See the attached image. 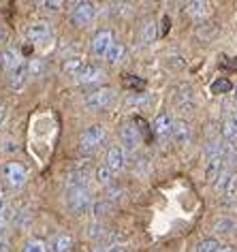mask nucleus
<instances>
[{"label":"nucleus","mask_w":237,"mask_h":252,"mask_svg":"<svg viewBox=\"0 0 237 252\" xmlns=\"http://www.w3.org/2000/svg\"><path fill=\"white\" fill-rule=\"evenodd\" d=\"M66 207L73 214L82 216L88 210H92V197L88 192V188H73V190H66Z\"/></svg>","instance_id":"f257e3e1"},{"label":"nucleus","mask_w":237,"mask_h":252,"mask_svg":"<svg viewBox=\"0 0 237 252\" xmlns=\"http://www.w3.org/2000/svg\"><path fill=\"white\" fill-rule=\"evenodd\" d=\"M105 139H107V130H105L103 124H92L88 126V128L82 133V139H79V143H82V150L84 152H94L96 148H101Z\"/></svg>","instance_id":"f03ea898"},{"label":"nucleus","mask_w":237,"mask_h":252,"mask_svg":"<svg viewBox=\"0 0 237 252\" xmlns=\"http://www.w3.org/2000/svg\"><path fill=\"white\" fill-rule=\"evenodd\" d=\"M2 180L9 188H22L28 180V169L22 162H7L2 165Z\"/></svg>","instance_id":"7ed1b4c3"},{"label":"nucleus","mask_w":237,"mask_h":252,"mask_svg":"<svg viewBox=\"0 0 237 252\" xmlns=\"http://www.w3.org/2000/svg\"><path fill=\"white\" fill-rule=\"evenodd\" d=\"M114 96H116L114 88H101V90L90 92L88 96L84 98V107L90 109V111H101V109H105V107H109Z\"/></svg>","instance_id":"20e7f679"},{"label":"nucleus","mask_w":237,"mask_h":252,"mask_svg":"<svg viewBox=\"0 0 237 252\" xmlns=\"http://www.w3.org/2000/svg\"><path fill=\"white\" fill-rule=\"evenodd\" d=\"M216 190L222 194L224 201L235 199V194H237V171H233V169L222 171L220 178L216 180Z\"/></svg>","instance_id":"39448f33"},{"label":"nucleus","mask_w":237,"mask_h":252,"mask_svg":"<svg viewBox=\"0 0 237 252\" xmlns=\"http://www.w3.org/2000/svg\"><path fill=\"white\" fill-rule=\"evenodd\" d=\"M94 15H96V4H92V2H77L73 7V11H71V22L75 24V26L84 28V26H88V24L94 20Z\"/></svg>","instance_id":"423d86ee"},{"label":"nucleus","mask_w":237,"mask_h":252,"mask_svg":"<svg viewBox=\"0 0 237 252\" xmlns=\"http://www.w3.org/2000/svg\"><path fill=\"white\" fill-rule=\"evenodd\" d=\"M114 43L116 41H114V32H111V30H98V32L92 36L90 49H92V54L94 56H98V58H105Z\"/></svg>","instance_id":"0eeeda50"},{"label":"nucleus","mask_w":237,"mask_h":252,"mask_svg":"<svg viewBox=\"0 0 237 252\" xmlns=\"http://www.w3.org/2000/svg\"><path fill=\"white\" fill-rule=\"evenodd\" d=\"M120 141H122V150L124 152H135L139 146V130L135 128V124H122L120 126Z\"/></svg>","instance_id":"6e6552de"},{"label":"nucleus","mask_w":237,"mask_h":252,"mask_svg":"<svg viewBox=\"0 0 237 252\" xmlns=\"http://www.w3.org/2000/svg\"><path fill=\"white\" fill-rule=\"evenodd\" d=\"M26 36H28V41H32V43H45L52 39V26H49L47 22H34L28 26Z\"/></svg>","instance_id":"1a4fd4ad"},{"label":"nucleus","mask_w":237,"mask_h":252,"mask_svg":"<svg viewBox=\"0 0 237 252\" xmlns=\"http://www.w3.org/2000/svg\"><path fill=\"white\" fill-rule=\"evenodd\" d=\"M173 124H176V120L171 118V113L160 111L158 116H156V120H154V130H156V135H158L160 139H167V137H171Z\"/></svg>","instance_id":"9d476101"},{"label":"nucleus","mask_w":237,"mask_h":252,"mask_svg":"<svg viewBox=\"0 0 237 252\" xmlns=\"http://www.w3.org/2000/svg\"><path fill=\"white\" fill-rule=\"evenodd\" d=\"M24 62H22V54H20V49H15V47H7L2 54H0V66L4 68L7 73L11 71H15L17 66H22Z\"/></svg>","instance_id":"9b49d317"},{"label":"nucleus","mask_w":237,"mask_h":252,"mask_svg":"<svg viewBox=\"0 0 237 252\" xmlns=\"http://www.w3.org/2000/svg\"><path fill=\"white\" fill-rule=\"evenodd\" d=\"M105 162L111 171H120L124 169V162H126V152L122 150V146H111L107 150V156H105Z\"/></svg>","instance_id":"f8f14e48"},{"label":"nucleus","mask_w":237,"mask_h":252,"mask_svg":"<svg viewBox=\"0 0 237 252\" xmlns=\"http://www.w3.org/2000/svg\"><path fill=\"white\" fill-rule=\"evenodd\" d=\"M103 71H101V66H96V64H86L82 68V73L77 75V81L79 84H84V86H90V84H96V81H101L103 79Z\"/></svg>","instance_id":"ddd939ff"},{"label":"nucleus","mask_w":237,"mask_h":252,"mask_svg":"<svg viewBox=\"0 0 237 252\" xmlns=\"http://www.w3.org/2000/svg\"><path fill=\"white\" fill-rule=\"evenodd\" d=\"M171 139L176 141L178 146H186V143L190 141V124L184 122V120H176V124H173Z\"/></svg>","instance_id":"4468645a"},{"label":"nucleus","mask_w":237,"mask_h":252,"mask_svg":"<svg viewBox=\"0 0 237 252\" xmlns=\"http://www.w3.org/2000/svg\"><path fill=\"white\" fill-rule=\"evenodd\" d=\"M86 182H88V171H86V169H71V171L66 173V190L86 188Z\"/></svg>","instance_id":"2eb2a0df"},{"label":"nucleus","mask_w":237,"mask_h":252,"mask_svg":"<svg viewBox=\"0 0 237 252\" xmlns=\"http://www.w3.org/2000/svg\"><path fill=\"white\" fill-rule=\"evenodd\" d=\"M73 237L66 235V233H60V235H56L52 242H49V252H71L73 250Z\"/></svg>","instance_id":"dca6fc26"},{"label":"nucleus","mask_w":237,"mask_h":252,"mask_svg":"<svg viewBox=\"0 0 237 252\" xmlns=\"http://www.w3.org/2000/svg\"><path fill=\"white\" fill-rule=\"evenodd\" d=\"M211 231H214L216 235H233V233L237 231V220L229 218V216H222V218H218L214 222Z\"/></svg>","instance_id":"f3484780"},{"label":"nucleus","mask_w":237,"mask_h":252,"mask_svg":"<svg viewBox=\"0 0 237 252\" xmlns=\"http://www.w3.org/2000/svg\"><path fill=\"white\" fill-rule=\"evenodd\" d=\"M186 13H188L190 17H197V20H203V17L209 13V4L201 2V0H197V2H188L186 4Z\"/></svg>","instance_id":"a211bd4d"},{"label":"nucleus","mask_w":237,"mask_h":252,"mask_svg":"<svg viewBox=\"0 0 237 252\" xmlns=\"http://www.w3.org/2000/svg\"><path fill=\"white\" fill-rule=\"evenodd\" d=\"M84 60L82 58H68L62 62V73H66V75H71V77H77L79 73H82V68H84Z\"/></svg>","instance_id":"6ab92c4d"},{"label":"nucleus","mask_w":237,"mask_h":252,"mask_svg":"<svg viewBox=\"0 0 237 252\" xmlns=\"http://www.w3.org/2000/svg\"><path fill=\"white\" fill-rule=\"evenodd\" d=\"M124 56H126V47H124V43H114L105 58H107V62H111V64H118V62L124 60Z\"/></svg>","instance_id":"aec40b11"},{"label":"nucleus","mask_w":237,"mask_h":252,"mask_svg":"<svg viewBox=\"0 0 237 252\" xmlns=\"http://www.w3.org/2000/svg\"><path fill=\"white\" fill-rule=\"evenodd\" d=\"M26 75H28V66H26V64L17 66L15 71L9 73V86H11V88H20V86L24 84V79H26Z\"/></svg>","instance_id":"412c9836"},{"label":"nucleus","mask_w":237,"mask_h":252,"mask_svg":"<svg viewBox=\"0 0 237 252\" xmlns=\"http://www.w3.org/2000/svg\"><path fill=\"white\" fill-rule=\"evenodd\" d=\"M222 137L227 141H231V139H235V137H237V120H235V116L227 118L222 122Z\"/></svg>","instance_id":"4be33fe9"},{"label":"nucleus","mask_w":237,"mask_h":252,"mask_svg":"<svg viewBox=\"0 0 237 252\" xmlns=\"http://www.w3.org/2000/svg\"><path fill=\"white\" fill-rule=\"evenodd\" d=\"M156 39V24L154 22H146L141 28V43L143 45H149Z\"/></svg>","instance_id":"5701e85b"},{"label":"nucleus","mask_w":237,"mask_h":252,"mask_svg":"<svg viewBox=\"0 0 237 252\" xmlns=\"http://www.w3.org/2000/svg\"><path fill=\"white\" fill-rule=\"evenodd\" d=\"M222 246H220V242L218 239H214V237H207V239H201V242L197 244V250L195 252H218Z\"/></svg>","instance_id":"b1692460"},{"label":"nucleus","mask_w":237,"mask_h":252,"mask_svg":"<svg viewBox=\"0 0 237 252\" xmlns=\"http://www.w3.org/2000/svg\"><path fill=\"white\" fill-rule=\"evenodd\" d=\"M47 250H49L47 244L43 242V239H36V237L28 239V242L24 244V248H22V252H47Z\"/></svg>","instance_id":"393cba45"},{"label":"nucleus","mask_w":237,"mask_h":252,"mask_svg":"<svg viewBox=\"0 0 237 252\" xmlns=\"http://www.w3.org/2000/svg\"><path fill=\"white\" fill-rule=\"evenodd\" d=\"M111 180H114V171H111L107 165H103V167L96 169V182H98L101 186H109Z\"/></svg>","instance_id":"a878e982"},{"label":"nucleus","mask_w":237,"mask_h":252,"mask_svg":"<svg viewBox=\"0 0 237 252\" xmlns=\"http://www.w3.org/2000/svg\"><path fill=\"white\" fill-rule=\"evenodd\" d=\"M126 103L130 107H146V105L152 103V96H149V94H130L126 98Z\"/></svg>","instance_id":"bb28decb"},{"label":"nucleus","mask_w":237,"mask_h":252,"mask_svg":"<svg viewBox=\"0 0 237 252\" xmlns=\"http://www.w3.org/2000/svg\"><path fill=\"white\" fill-rule=\"evenodd\" d=\"M111 210H114V205L109 203V199H103V201L92 203V212H94L96 216H105V214H109Z\"/></svg>","instance_id":"cd10ccee"},{"label":"nucleus","mask_w":237,"mask_h":252,"mask_svg":"<svg viewBox=\"0 0 237 252\" xmlns=\"http://www.w3.org/2000/svg\"><path fill=\"white\" fill-rule=\"evenodd\" d=\"M176 100H178L179 107H184V105L192 107V100H195V96H192V90H190V88H182V90H179V94L176 96Z\"/></svg>","instance_id":"c85d7f7f"},{"label":"nucleus","mask_w":237,"mask_h":252,"mask_svg":"<svg viewBox=\"0 0 237 252\" xmlns=\"http://www.w3.org/2000/svg\"><path fill=\"white\" fill-rule=\"evenodd\" d=\"M231 90H233V86H231L229 79H218V81L211 84V92H214V94H227Z\"/></svg>","instance_id":"c756f323"},{"label":"nucleus","mask_w":237,"mask_h":252,"mask_svg":"<svg viewBox=\"0 0 237 252\" xmlns=\"http://www.w3.org/2000/svg\"><path fill=\"white\" fill-rule=\"evenodd\" d=\"M105 231H107V226H105L103 222H92V224L88 226V237H92V239H101V237L105 235Z\"/></svg>","instance_id":"7c9ffc66"},{"label":"nucleus","mask_w":237,"mask_h":252,"mask_svg":"<svg viewBox=\"0 0 237 252\" xmlns=\"http://www.w3.org/2000/svg\"><path fill=\"white\" fill-rule=\"evenodd\" d=\"M43 62L41 60H30L28 62V75L30 77H41V73H43Z\"/></svg>","instance_id":"2f4dec72"},{"label":"nucleus","mask_w":237,"mask_h":252,"mask_svg":"<svg viewBox=\"0 0 237 252\" xmlns=\"http://www.w3.org/2000/svg\"><path fill=\"white\" fill-rule=\"evenodd\" d=\"M11 220H13V212H11V207L7 212H2L0 214V235H2V231L7 229V226L11 224Z\"/></svg>","instance_id":"473e14b6"},{"label":"nucleus","mask_w":237,"mask_h":252,"mask_svg":"<svg viewBox=\"0 0 237 252\" xmlns=\"http://www.w3.org/2000/svg\"><path fill=\"white\" fill-rule=\"evenodd\" d=\"M43 7H45L47 11H60L62 2H60V0H52V2H43Z\"/></svg>","instance_id":"72a5a7b5"},{"label":"nucleus","mask_w":237,"mask_h":252,"mask_svg":"<svg viewBox=\"0 0 237 252\" xmlns=\"http://www.w3.org/2000/svg\"><path fill=\"white\" fill-rule=\"evenodd\" d=\"M9 239H7V235H0V252H9Z\"/></svg>","instance_id":"f704fd0d"},{"label":"nucleus","mask_w":237,"mask_h":252,"mask_svg":"<svg viewBox=\"0 0 237 252\" xmlns=\"http://www.w3.org/2000/svg\"><path fill=\"white\" fill-rule=\"evenodd\" d=\"M107 252H126V248H124L122 244H111L107 248Z\"/></svg>","instance_id":"c9c22d12"},{"label":"nucleus","mask_w":237,"mask_h":252,"mask_svg":"<svg viewBox=\"0 0 237 252\" xmlns=\"http://www.w3.org/2000/svg\"><path fill=\"white\" fill-rule=\"evenodd\" d=\"M2 150H4V152H15V150H17V143H13V141H4V146H2Z\"/></svg>","instance_id":"e433bc0d"},{"label":"nucleus","mask_w":237,"mask_h":252,"mask_svg":"<svg viewBox=\"0 0 237 252\" xmlns=\"http://www.w3.org/2000/svg\"><path fill=\"white\" fill-rule=\"evenodd\" d=\"M218 252H237V248H235V246H222Z\"/></svg>","instance_id":"4c0bfd02"},{"label":"nucleus","mask_w":237,"mask_h":252,"mask_svg":"<svg viewBox=\"0 0 237 252\" xmlns=\"http://www.w3.org/2000/svg\"><path fill=\"white\" fill-rule=\"evenodd\" d=\"M4 39H7V32H4V28L0 26V45H2V43H4Z\"/></svg>","instance_id":"58836bf2"},{"label":"nucleus","mask_w":237,"mask_h":252,"mask_svg":"<svg viewBox=\"0 0 237 252\" xmlns=\"http://www.w3.org/2000/svg\"><path fill=\"white\" fill-rule=\"evenodd\" d=\"M90 252H107V248H103V246H94Z\"/></svg>","instance_id":"ea45409f"},{"label":"nucleus","mask_w":237,"mask_h":252,"mask_svg":"<svg viewBox=\"0 0 237 252\" xmlns=\"http://www.w3.org/2000/svg\"><path fill=\"white\" fill-rule=\"evenodd\" d=\"M2 120H4V105L0 103V124H2Z\"/></svg>","instance_id":"a19ab883"},{"label":"nucleus","mask_w":237,"mask_h":252,"mask_svg":"<svg viewBox=\"0 0 237 252\" xmlns=\"http://www.w3.org/2000/svg\"><path fill=\"white\" fill-rule=\"evenodd\" d=\"M0 201H4V188H2V184H0Z\"/></svg>","instance_id":"79ce46f5"},{"label":"nucleus","mask_w":237,"mask_h":252,"mask_svg":"<svg viewBox=\"0 0 237 252\" xmlns=\"http://www.w3.org/2000/svg\"><path fill=\"white\" fill-rule=\"evenodd\" d=\"M233 92H235V100H237V88H235V90H233Z\"/></svg>","instance_id":"37998d69"},{"label":"nucleus","mask_w":237,"mask_h":252,"mask_svg":"<svg viewBox=\"0 0 237 252\" xmlns=\"http://www.w3.org/2000/svg\"><path fill=\"white\" fill-rule=\"evenodd\" d=\"M235 120H237V113H235Z\"/></svg>","instance_id":"c03bdc74"}]
</instances>
